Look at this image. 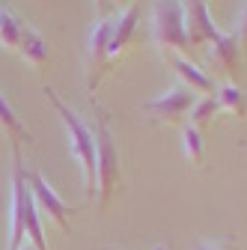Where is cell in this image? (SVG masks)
<instances>
[{
	"instance_id": "cell-1",
	"label": "cell",
	"mask_w": 247,
	"mask_h": 250,
	"mask_svg": "<svg viewBox=\"0 0 247 250\" xmlns=\"http://www.w3.org/2000/svg\"><path fill=\"white\" fill-rule=\"evenodd\" d=\"M45 99L51 102V107L57 110V116L63 119L66 125V134H69V152L72 158L78 161L81 173H83V194L89 200H96V140H92L89 125L57 96L54 86H45Z\"/></svg>"
},
{
	"instance_id": "cell-2",
	"label": "cell",
	"mask_w": 247,
	"mask_h": 250,
	"mask_svg": "<svg viewBox=\"0 0 247 250\" xmlns=\"http://www.w3.org/2000/svg\"><path fill=\"white\" fill-rule=\"evenodd\" d=\"M92 140H96V203L104 208L110 197L116 194V182H119V152L113 143V131L107 125V116L96 110V122H92Z\"/></svg>"
},
{
	"instance_id": "cell-3",
	"label": "cell",
	"mask_w": 247,
	"mask_h": 250,
	"mask_svg": "<svg viewBox=\"0 0 247 250\" xmlns=\"http://www.w3.org/2000/svg\"><path fill=\"white\" fill-rule=\"evenodd\" d=\"M152 42L167 57L170 54L182 57L191 51L182 21V0H155V6H152Z\"/></svg>"
},
{
	"instance_id": "cell-4",
	"label": "cell",
	"mask_w": 247,
	"mask_h": 250,
	"mask_svg": "<svg viewBox=\"0 0 247 250\" xmlns=\"http://www.w3.org/2000/svg\"><path fill=\"white\" fill-rule=\"evenodd\" d=\"M110 30H113V18H99V24L92 27L89 42H86V86L96 89L102 83V78L113 69L110 60Z\"/></svg>"
},
{
	"instance_id": "cell-5",
	"label": "cell",
	"mask_w": 247,
	"mask_h": 250,
	"mask_svg": "<svg viewBox=\"0 0 247 250\" xmlns=\"http://www.w3.org/2000/svg\"><path fill=\"white\" fill-rule=\"evenodd\" d=\"M24 176H27L30 200H33L36 211H39V214H48V217H51V221H54L60 229L69 232V206L57 197V191L48 185V179H45L39 170H24Z\"/></svg>"
},
{
	"instance_id": "cell-6",
	"label": "cell",
	"mask_w": 247,
	"mask_h": 250,
	"mask_svg": "<svg viewBox=\"0 0 247 250\" xmlns=\"http://www.w3.org/2000/svg\"><path fill=\"white\" fill-rule=\"evenodd\" d=\"M191 104H194V92L185 83H176L167 92H161L158 99L146 102L143 113H149V119H155V122H179L185 113L191 110Z\"/></svg>"
},
{
	"instance_id": "cell-7",
	"label": "cell",
	"mask_w": 247,
	"mask_h": 250,
	"mask_svg": "<svg viewBox=\"0 0 247 250\" xmlns=\"http://www.w3.org/2000/svg\"><path fill=\"white\" fill-rule=\"evenodd\" d=\"M182 21H185V36H188L191 48L206 45L221 33L206 9V0H182Z\"/></svg>"
},
{
	"instance_id": "cell-8",
	"label": "cell",
	"mask_w": 247,
	"mask_h": 250,
	"mask_svg": "<svg viewBox=\"0 0 247 250\" xmlns=\"http://www.w3.org/2000/svg\"><path fill=\"white\" fill-rule=\"evenodd\" d=\"M137 15H140V6L137 3H128L125 9L119 12V18H113V30H110V60L113 57H122L125 48L131 45V36H134V27H137Z\"/></svg>"
},
{
	"instance_id": "cell-9",
	"label": "cell",
	"mask_w": 247,
	"mask_h": 250,
	"mask_svg": "<svg viewBox=\"0 0 247 250\" xmlns=\"http://www.w3.org/2000/svg\"><path fill=\"white\" fill-rule=\"evenodd\" d=\"M208 45H211L208 57H211L214 66H221L226 75H235V72H238V60H241L238 36H235V33H218Z\"/></svg>"
},
{
	"instance_id": "cell-10",
	"label": "cell",
	"mask_w": 247,
	"mask_h": 250,
	"mask_svg": "<svg viewBox=\"0 0 247 250\" xmlns=\"http://www.w3.org/2000/svg\"><path fill=\"white\" fill-rule=\"evenodd\" d=\"M167 60H170V66L176 69V75L185 81V86H188L191 92H203V96H211V92H218V89H214V81H211L208 75H203L191 60H185V57H179V54H170Z\"/></svg>"
},
{
	"instance_id": "cell-11",
	"label": "cell",
	"mask_w": 247,
	"mask_h": 250,
	"mask_svg": "<svg viewBox=\"0 0 247 250\" xmlns=\"http://www.w3.org/2000/svg\"><path fill=\"white\" fill-rule=\"evenodd\" d=\"M24 60H30L33 66H42V62H48L51 51H48V42L36 33V30L30 27H21V39H18V48H15Z\"/></svg>"
},
{
	"instance_id": "cell-12",
	"label": "cell",
	"mask_w": 247,
	"mask_h": 250,
	"mask_svg": "<svg viewBox=\"0 0 247 250\" xmlns=\"http://www.w3.org/2000/svg\"><path fill=\"white\" fill-rule=\"evenodd\" d=\"M0 128L9 134V140L15 143V149H18V143H21V140H24V143H30V131L24 128V122L15 116V110H12V104L6 102L3 92H0Z\"/></svg>"
},
{
	"instance_id": "cell-13",
	"label": "cell",
	"mask_w": 247,
	"mask_h": 250,
	"mask_svg": "<svg viewBox=\"0 0 247 250\" xmlns=\"http://www.w3.org/2000/svg\"><path fill=\"white\" fill-rule=\"evenodd\" d=\"M214 99H218V107H221V110H229V113H238V116L247 113V96H244V92H241L235 83L221 86Z\"/></svg>"
},
{
	"instance_id": "cell-14",
	"label": "cell",
	"mask_w": 247,
	"mask_h": 250,
	"mask_svg": "<svg viewBox=\"0 0 247 250\" xmlns=\"http://www.w3.org/2000/svg\"><path fill=\"white\" fill-rule=\"evenodd\" d=\"M218 110H221V107H218V99H214V96H200V99H194V104H191V125H194L197 131L206 128Z\"/></svg>"
},
{
	"instance_id": "cell-15",
	"label": "cell",
	"mask_w": 247,
	"mask_h": 250,
	"mask_svg": "<svg viewBox=\"0 0 247 250\" xmlns=\"http://www.w3.org/2000/svg\"><path fill=\"white\" fill-rule=\"evenodd\" d=\"M21 21H15L3 6H0V45L3 48H18V39H21Z\"/></svg>"
},
{
	"instance_id": "cell-16",
	"label": "cell",
	"mask_w": 247,
	"mask_h": 250,
	"mask_svg": "<svg viewBox=\"0 0 247 250\" xmlns=\"http://www.w3.org/2000/svg\"><path fill=\"white\" fill-rule=\"evenodd\" d=\"M182 146H185V158H188L191 164H200L203 161V137H200V131L194 128V125H185Z\"/></svg>"
},
{
	"instance_id": "cell-17",
	"label": "cell",
	"mask_w": 247,
	"mask_h": 250,
	"mask_svg": "<svg viewBox=\"0 0 247 250\" xmlns=\"http://www.w3.org/2000/svg\"><path fill=\"white\" fill-rule=\"evenodd\" d=\"M238 45H241V51L247 54V3H244V9H241V15H238Z\"/></svg>"
},
{
	"instance_id": "cell-18",
	"label": "cell",
	"mask_w": 247,
	"mask_h": 250,
	"mask_svg": "<svg viewBox=\"0 0 247 250\" xmlns=\"http://www.w3.org/2000/svg\"><path fill=\"white\" fill-rule=\"evenodd\" d=\"M197 250H226L224 244H214V241H203V244H197Z\"/></svg>"
},
{
	"instance_id": "cell-19",
	"label": "cell",
	"mask_w": 247,
	"mask_h": 250,
	"mask_svg": "<svg viewBox=\"0 0 247 250\" xmlns=\"http://www.w3.org/2000/svg\"><path fill=\"white\" fill-rule=\"evenodd\" d=\"M99 3V9H102V18H104V12H107V6H110V0H96Z\"/></svg>"
},
{
	"instance_id": "cell-20",
	"label": "cell",
	"mask_w": 247,
	"mask_h": 250,
	"mask_svg": "<svg viewBox=\"0 0 247 250\" xmlns=\"http://www.w3.org/2000/svg\"><path fill=\"white\" fill-rule=\"evenodd\" d=\"M18 250H36V247H27V244H21V247H18Z\"/></svg>"
},
{
	"instance_id": "cell-21",
	"label": "cell",
	"mask_w": 247,
	"mask_h": 250,
	"mask_svg": "<svg viewBox=\"0 0 247 250\" xmlns=\"http://www.w3.org/2000/svg\"><path fill=\"white\" fill-rule=\"evenodd\" d=\"M119 3H122V0H119Z\"/></svg>"
},
{
	"instance_id": "cell-22",
	"label": "cell",
	"mask_w": 247,
	"mask_h": 250,
	"mask_svg": "<svg viewBox=\"0 0 247 250\" xmlns=\"http://www.w3.org/2000/svg\"><path fill=\"white\" fill-rule=\"evenodd\" d=\"M104 250H107V247H104Z\"/></svg>"
}]
</instances>
